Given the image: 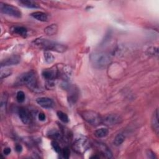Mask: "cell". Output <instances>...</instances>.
<instances>
[{"label": "cell", "mask_w": 159, "mask_h": 159, "mask_svg": "<svg viewBox=\"0 0 159 159\" xmlns=\"http://www.w3.org/2000/svg\"><path fill=\"white\" fill-rule=\"evenodd\" d=\"M71 90L70 91V94H68V101L70 103H75L78 99V93L76 90L74 88H70Z\"/></svg>", "instance_id": "ffe728a7"}, {"label": "cell", "mask_w": 159, "mask_h": 159, "mask_svg": "<svg viewBox=\"0 0 159 159\" xmlns=\"http://www.w3.org/2000/svg\"><path fill=\"white\" fill-rule=\"evenodd\" d=\"M148 53L151 55H156L157 56L158 54V48L157 47H151L150 48H148Z\"/></svg>", "instance_id": "f1b7e54d"}, {"label": "cell", "mask_w": 159, "mask_h": 159, "mask_svg": "<svg viewBox=\"0 0 159 159\" xmlns=\"http://www.w3.org/2000/svg\"><path fill=\"white\" fill-rule=\"evenodd\" d=\"M15 83L17 85L25 84L30 89L35 92L40 91L37 84L35 73L34 71H29L21 74L17 77Z\"/></svg>", "instance_id": "6da1fadb"}, {"label": "cell", "mask_w": 159, "mask_h": 159, "mask_svg": "<svg viewBox=\"0 0 159 159\" xmlns=\"http://www.w3.org/2000/svg\"><path fill=\"white\" fill-rule=\"evenodd\" d=\"M122 117L115 114H111L102 117V124L107 126H112L120 123Z\"/></svg>", "instance_id": "52a82bcc"}, {"label": "cell", "mask_w": 159, "mask_h": 159, "mask_svg": "<svg viewBox=\"0 0 159 159\" xmlns=\"http://www.w3.org/2000/svg\"><path fill=\"white\" fill-rule=\"evenodd\" d=\"M12 31L14 33L20 35L22 37H26L27 35V30L24 27L22 26H16L13 28Z\"/></svg>", "instance_id": "ac0fdd59"}, {"label": "cell", "mask_w": 159, "mask_h": 159, "mask_svg": "<svg viewBox=\"0 0 159 159\" xmlns=\"http://www.w3.org/2000/svg\"><path fill=\"white\" fill-rule=\"evenodd\" d=\"M92 65L96 68H104L111 61L109 55L104 52H94L89 57Z\"/></svg>", "instance_id": "7a4b0ae2"}, {"label": "cell", "mask_w": 159, "mask_h": 159, "mask_svg": "<svg viewBox=\"0 0 159 159\" xmlns=\"http://www.w3.org/2000/svg\"><path fill=\"white\" fill-rule=\"evenodd\" d=\"M57 115L58 117V119L62 121L64 123H68L69 122V118L66 114L63 112L62 111H58L57 113Z\"/></svg>", "instance_id": "603a6c76"}, {"label": "cell", "mask_w": 159, "mask_h": 159, "mask_svg": "<svg viewBox=\"0 0 159 159\" xmlns=\"http://www.w3.org/2000/svg\"><path fill=\"white\" fill-rule=\"evenodd\" d=\"M52 146L53 147V148L54 149V150L57 152V153H61V149L59 145V144L58 143V142H57L55 140H53L52 142Z\"/></svg>", "instance_id": "83f0119b"}, {"label": "cell", "mask_w": 159, "mask_h": 159, "mask_svg": "<svg viewBox=\"0 0 159 159\" xmlns=\"http://www.w3.org/2000/svg\"><path fill=\"white\" fill-rule=\"evenodd\" d=\"M20 61V57L19 55H12L2 60L1 62V66H8L11 65H16Z\"/></svg>", "instance_id": "9c48e42d"}, {"label": "cell", "mask_w": 159, "mask_h": 159, "mask_svg": "<svg viewBox=\"0 0 159 159\" xmlns=\"http://www.w3.org/2000/svg\"><path fill=\"white\" fill-rule=\"evenodd\" d=\"M60 153L62 155L63 157L65 158H68L70 155V151L68 147H65L64 148L61 149Z\"/></svg>", "instance_id": "4316f807"}, {"label": "cell", "mask_w": 159, "mask_h": 159, "mask_svg": "<svg viewBox=\"0 0 159 159\" xmlns=\"http://www.w3.org/2000/svg\"><path fill=\"white\" fill-rule=\"evenodd\" d=\"M152 127L154 130V132L158 134L159 131V127H158V111L157 109L152 116Z\"/></svg>", "instance_id": "4fadbf2b"}, {"label": "cell", "mask_w": 159, "mask_h": 159, "mask_svg": "<svg viewBox=\"0 0 159 159\" xmlns=\"http://www.w3.org/2000/svg\"><path fill=\"white\" fill-rule=\"evenodd\" d=\"M97 146H98V148H99V150L102 153V155H104V156H105L106 158H110L112 157V153L111 151L110 150L109 148L107 145H106L104 143H98Z\"/></svg>", "instance_id": "7c38bea8"}, {"label": "cell", "mask_w": 159, "mask_h": 159, "mask_svg": "<svg viewBox=\"0 0 159 159\" xmlns=\"http://www.w3.org/2000/svg\"><path fill=\"white\" fill-rule=\"evenodd\" d=\"M38 118L39 119V120L40 121H44L46 119V116H45V114L43 113V112H40L39 114H38Z\"/></svg>", "instance_id": "4dcf8cb0"}, {"label": "cell", "mask_w": 159, "mask_h": 159, "mask_svg": "<svg viewBox=\"0 0 159 159\" xmlns=\"http://www.w3.org/2000/svg\"><path fill=\"white\" fill-rule=\"evenodd\" d=\"M124 140H125L124 135L122 134H118L115 137L113 141V143L116 146H119L124 142Z\"/></svg>", "instance_id": "44dd1931"}, {"label": "cell", "mask_w": 159, "mask_h": 159, "mask_svg": "<svg viewBox=\"0 0 159 159\" xmlns=\"http://www.w3.org/2000/svg\"><path fill=\"white\" fill-rule=\"evenodd\" d=\"M81 115L85 121L93 126H98L102 124V117L95 111H85Z\"/></svg>", "instance_id": "277c9868"}, {"label": "cell", "mask_w": 159, "mask_h": 159, "mask_svg": "<svg viewBox=\"0 0 159 159\" xmlns=\"http://www.w3.org/2000/svg\"><path fill=\"white\" fill-rule=\"evenodd\" d=\"M58 25L57 24H51L44 29V32L47 35H53L57 33Z\"/></svg>", "instance_id": "e0dca14e"}, {"label": "cell", "mask_w": 159, "mask_h": 159, "mask_svg": "<svg viewBox=\"0 0 159 159\" xmlns=\"http://www.w3.org/2000/svg\"><path fill=\"white\" fill-rule=\"evenodd\" d=\"M0 10L2 13L14 17L20 18L22 17L21 11L17 7L12 6L11 4H8L1 2Z\"/></svg>", "instance_id": "8992f818"}, {"label": "cell", "mask_w": 159, "mask_h": 159, "mask_svg": "<svg viewBox=\"0 0 159 159\" xmlns=\"http://www.w3.org/2000/svg\"><path fill=\"white\" fill-rule=\"evenodd\" d=\"M30 16L34 19L42 22H47L48 19L47 14L41 11H36V12H32L30 14Z\"/></svg>", "instance_id": "5bb4252c"}, {"label": "cell", "mask_w": 159, "mask_h": 159, "mask_svg": "<svg viewBox=\"0 0 159 159\" xmlns=\"http://www.w3.org/2000/svg\"><path fill=\"white\" fill-rule=\"evenodd\" d=\"M25 93L23 91H19L17 93V94H16V99H17V101L19 102L22 103V102H23L25 101Z\"/></svg>", "instance_id": "cb8c5ba5"}, {"label": "cell", "mask_w": 159, "mask_h": 159, "mask_svg": "<svg viewBox=\"0 0 159 159\" xmlns=\"http://www.w3.org/2000/svg\"><path fill=\"white\" fill-rule=\"evenodd\" d=\"M108 133H109V130L107 129L102 127V128L96 129L94 132V135H95V137L98 138H102L106 137L108 134Z\"/></svg>", "instance_id": "d6986e66"}, {"label": "cell", "mask_w": 159, "mask_h": 159, "mask_svg": "<svg viewBox=\"0 0 159 159\" xmlns=\"http://www.w3.org/2000/svg\"><path fill=\"white\" fill-rule=\"evenodd\" d=\"M18 114L20 120L23 124H27L30 122L29 113L26 109L24 107H20L18 111Z\"/></svg>", "instance_id": "8fae6325"}, {"label": "cell", "mask_w": 159, "mask_h": 159, "mask_svg": "<svg viewBox=\"0 0 159 159\" xmlns=\"http://www.w3.org/2000/svg\"><path fill=\"white\" fill-rule=\"evenodd\" d=\"M19 4L22 6L25 7L27 8H31V9H37L39 8L40 6L35 2L32 1H27V0H22V1H19Z\"/></svg>", "instance_id": "9a60e30c"}, {"label": "cell", "mask_w": 159, "mask_h": 159, "mask_svg": "<svg viewBox=\"0 0 159 159\" xmlns=\"http://www.w3.org/2000/svg\"><path fill=\"white\" fill-rule=\"evenodd\" d=\"M147 155L149 158H156L155 154L150 150H148L147 151Z\"/></svg>", "instance_id": "f546056e"}, {"label": "cell", "mask_w": 159, "mask_h": 159, "mask_svg": "<svg viewBox=\"0 0 159 159\" xmlns=\"http://www.w3.org/2000/svg\"><path fill=\"white\" fill-rule=\"evenodd\" d=\"M11 152V149L9 147H6V148H4V150H3V153L4 155H9Z\"/></svg>", "instance_id": "1f68e13d"}, {"label": "cell", "mask_w": 159, "mask_h": 159, "mask_svg": "<svg viewBox=\"0 0 159 159\" xmlns=\"http://www.w3.org/2000/svg\"><path fill=\"white\" fill-rule=\"evenodd\" d=\"M7 94L6 93H3L1 97V102H0V109H1V115H4L6 113V107H7Z\"/></svg>", "instance_id": "2e32d148"}, {"label": "cell", "mask_w": 159, "mask_h": 159, "mask_svg": "<svg viewBox=\"0 0 159 159\" xmlns=\"http://www.w3.org/2000/svg\"><path fill=\"white\" fill-rule=\"evenodd\" d=\"M42 76L47 81H53L58 76V71L55 67L48 68L43 70Z\"/></svg>", "instance_id": "ba28073f"}, {"label": "cell", "mask_w": 159, "mask_h": 159, "mask_svg": "<svg viewBox=\"0 0 159 159\" xmlns=\"http://www.w3.org/2000/svg\"><path fill=\"white\" fill-rule=\"evenodd\" d=\"M15 149H16V150L17 152L20 153V152H21L22 150V145H20V144H17V145H16V147H15Z\"/></svg>", "instance_id": "d6a6232c"}, {"label": "cell", "mask_w": 159, "mask_h": 159, "mask_svg": "<svg viewBox=\"0 0 159 159\" xmlns=\"http://www.w3.org/2000/svg\"><path fill=\"white\" fill-rule=\"evenodd\" d=\"M44 58L47 63H52L55 60L54 56L50 52L46 50L44 52Z\"/></svg>", "instance_id": "7402d4cb"}, {"label": "cell", "mask_w": 159, "mask_h": 159, "mask_svg": "<svg viewBox=\"0 0 159 159\" xmlns=\"http://www.w3.org/2000/svg\"><path fill=\"white\" fill-rule=\"evenodd\" d=\"M90 147L89 140L84 137H80L76 139L73 143V150L79 154L85 153Z\"/></svg>", "instance_id": "5b68a950"}, {"label": "cell", "mask_w": 159, "mask_h": 159, "mask_svg": "<svg viewBox=\"0 0 159 159\" xmlns=\"http://www.w3.org/2000/svg\"><path fill=\"white\" fill-rule=\"evenodd\" d=\"M37 103L41 107L43 108H52L53 106V101L48 98L47 97H40L36 99Z\"/></svg>", "instance_id": "30bf717a"}, {"label": "cell", "mask_w": 159, "mask_h": 159, "mask_svg": "<svg viewBox=\"0 0 159 159\" xmlns=\"http://www.w3.org/2000/svg\"><path fill=\"white\" fill-rule=\"evenodd\" d=\"M12 73V71L9 70V69H1V73H0V76H1V79H3L4 78H6L9 76H10Z\"/></svg>", "instance_id": "d4e9b609"}, {"label": "cell", "mask_w": 159, "mask_h": 159, "mask_svg": "<svg viewBox=\"0 0 159 159\" xmlns=\"http://www.w3.org/2000/svg\"><path fill=\"white\" fill-rule=\"evenodd\" d=\"M34 43L37 45L42 46L47 51L52 50L59 53H63L67 49V46L65 45L58 43L43 39H37L34 41Z\"/></svg>", "instance_id": "3957f363"}, {"label": "cell", "mask_w": 159, "mask_h": 159, "mask_svg": "<svg viewBox=\"0 0 159 159\" xmlns=\"http://www.w3.org/2000/svg\"><path fill=\"white\" fill-rule=\"evenodd\" d=\"M50 137L53 139H57L60 138V134L57 131V130H51L49 132V134H48Z\"/></svg>", "instance_id": "484cf974"}]
</instances>
